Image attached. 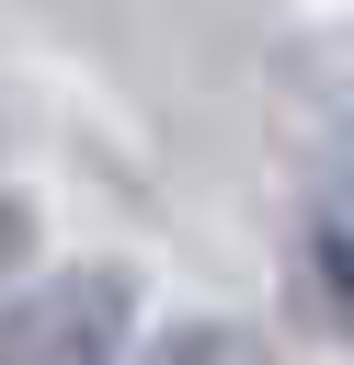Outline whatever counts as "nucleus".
I'll return each instance as SVG.
<instances>
[{
  "label": "nucleus",
  "instance_id": "nucleus-1",
  "mask_svg": "<svg viewBox=\"0 0 354 365\" xmlns=\"http://www.w3.org/2000/svg\"><path fill=\"white\" fill-rule=\"evenodd\" d=\"M137 308V262H57L23 297H0V365H126Z\"/></svg>",
  "mask_w": 354,
  "mask_h": 365
},
{
  "label": "nucleus",
  "instance_id": "nucleus-2",
  "mask_svg": "<svg viewBox=\"0 0 354 365\" xmlns=\"http://www.w3.org/2000/svg\"><path fill=\"white\" fill-rule=\"evenodd\" d=\"M126 365H263V331L251 319H217V308H194V319H160Z\"/></svg>",
  "mask_w": 354,
  "mask_h": 365
},
{
  "label": "nucleus",
  "instance_id": "nucleus-3",
  "mask_svg": "<svg viewBox=\"0 0 354 365\" xmlns=\"http://www.w3.org/2000/svg\"><path fill=\"white\" fill-rule=\"evenodd\" d=\"M34 251H46L34 205H23V194H0V297H23V285H34Z\"/></svg>",
  "mask_w": 354,
  "mask_h": 365
}]
</instances>
